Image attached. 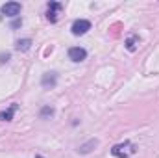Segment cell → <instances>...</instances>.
Instances as JSON below:
<instances>
[{
  "label": "cell",
  "instance_id": "obj_1",
  "mask_svg": "<svg viewBox=\"0 0 159 158\" xmlns=\"http://www.w3.org/2000/svg\"><path fill=\"white\" fill-rule=\"evenodd\" d=\"M111 153L117 158H128L129 155L135 153V149H133L131 143H120V145H115V147L111 149Z\"/></svg>",
  "mask_w": 159,
  "mask_h": 158
},
{
  "label": "cell",
  "instance_id": "obj_4",
  "mask_svg": "<svg viewBox=\"0 0 159 158\" xmlns=\"http://www.w3.org/2000/svg\"><path fill=\"white\" fill-rule=\"evenodd\" d=\"M61 7H63V6H61L59 2H50V4H48V15H46L48 21L56 22L57 17H59V13H61Z\"/></svg>",
  "mask_w": 159,
  "mask_h": 158
},
{
  "label": "cell",
  "instance_id": "obj_2",
  "mask_svg": "<svg viewBox=\"0 0 159 158\" xmlns=\"http://www.w3.org/2000/svg\"><path fill=\"white\" fill-rule=\"evenodd\" d=\"M87 30H91V22L89 21H85V19L74 21V24H72V34L74 36H83Z\"/></svg>",
  "mask_w": 159,
  "mask_h": 158
},
{
  "label": "cell",
  "instance_id": "obj_7",
  "mask_svg": "<svg viewBox=\"0 0 159 158\" xmlns=\"http://www.w3.org/2000/svg\"><path fill=\"white\" fill-rule=\"evenodd\" d=\"M30 47V39H24V41H19V45H17V48L19 50H26Z\"/></svg>",
  "mask_w": 159,
  "mask_h": 158
},
{
  "label": "cell",
  "instance_id": "obj_3",
  "mask_svg": "<svg viewBox=\"0 0 159 158\" xmlns=\"http://www.w3.org/2000/svg\"><path fill=\"white\" fill-rule=\"evenodd\" d=\"M2 13L6 17H15V15L20 13V4L19 2H7V4L2 6Z\"/></svg>",
  "mask_w": 159,
  "mask_h": 158
},
{
  "label": "cell",
  "instance_id": "obj_6",
  "mask_svg": "<svg viewBox=\"0 0 159 158\" xmlns=\"http://www.w3.org/2000/svg\"><path fill=\"white\" fill-rule=\"evenodd\" d=\"M15 110H17V104H11V108H9V110H6V112H2V114H0V119H2V121H11Z\"/></svg>",
  "mask_w": 159,
  "mask_h": 158
},
{
  "label": "cell",
  "instance_id": "obj_5",
  "mask_svg": "<svg viewBox=\"0 0 159 158\" xmlns=\"http://www.w3.org/2000/svg\"><path fill=\"white\" fill-rule=\"evenodd\" d=\"M85 56H87V52H85L83 48H80V47H72V48L69 50V58H70L72 62H83Z\"/></svg>",
  "mask_w": 159,
  "mask_h": 158
}]
</instances>
